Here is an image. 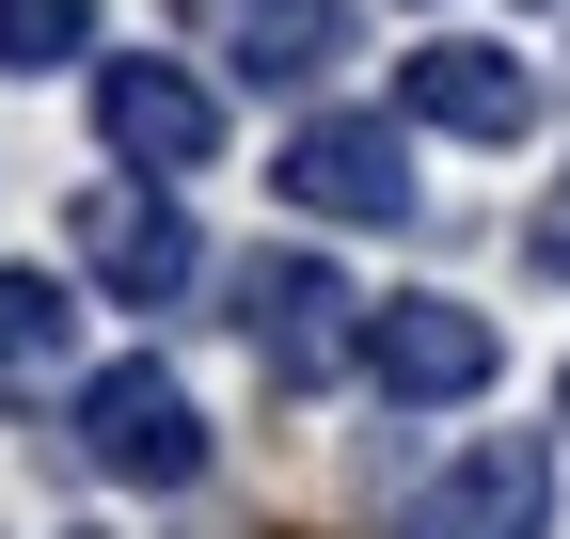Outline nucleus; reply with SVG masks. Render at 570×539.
I'll return each mask as SVG.
<instances>
[{"instance_id":"f257e3e1","label":"nucleus","mask_w":570,"mask_h":539,"mask_svg":"<svg viewBox=\"0 0 570 539\" xmlns=\"http://www.w3.org/2000/svg\"><path fill=\"white\" fill-rule=\"evenodd\" d=\"M238 333H254V365H269L285 396H317V381L365 365L381 317H348V270H317V254H254V270H238Z\"/></svg>"},{"instance_id":"f03ea898","label":"nucleus","mask_w":570,"mask_h":539,"mask_svg":"<svg viewBox=\"0 0 570 539\" xmlns=\"http://www.w3.org/2000/svg\"><path fill=\"white\" fill-rule=\"evenodd\" d=\"M80 460H96L111 492H190V477H206L190 381H175V365H96V381H80Z\"/></svg>"},{"instance_id":"7ed1b4c3","label":"nucleus","mask_w":570,"mask_h":539,"mask_svg":"<svg viewBox=\"0 0 570 539\" xmlns=\"http://www.w3.org/2000/svg\"><path fill=\"white\" fill-rule=\"evenodd\" d=\"M96 144L142 159V190H159V175H206V144H223V96H206L190 63L127 48V63H96Z\"/></svg>"},{"instance_id":"20e7f679","label":"nucleus","mask_w":570,"mask_h":539,"mask_svg":"<svg viewBox=\"0 0 570 539\" xmlns=\"http://www.w3.org/2000/svg\"><path fill=\"white\" fill-rule=\"evenodd\" d=\"M396 127H444V144H523V127H539V63L444 32V48L396 63Z\"/></svg>"},{"instance_id":"39448f33","label":"nucleus","mask_w":570,"mask_h":539,"mask_svg":"<svg viewBox=\"0 0 570 539\" xmlns=\"http://www.w3.org/2000/svg\"><path fill=\"white\" fill-rule=\"evenodd\" d=\"M269 190H302L317 223H412V144H396V111H317L269 159Z\"/></svg>"},{"instance_id":"423d86ee","label":"nucleus","mask_w":570,"mask_h":539,"mask_svg":"<svg viewBox=\"0 0 570 539\" xmlns=\"http://www.w3.org/2000/svg\"><path fill=\"white\" fill-rule=\"evenodd\" d=\"M491 365H508V333L475 302H381V333H365V381L396 413H460V396H491Z\"/></svg>"},{"instance_id":"0eeeda50","label":"nucleus","mask_w":570,"mask_h":539,"mask_svg":"<svg viewBox=\"0 0 570 539\" xmlns=\"http://www.w3.org/2000/svg\"><path fill=\"white\" fill-rule=\"evenodd\" d=\"M539 523H554V460H539V429H491V444H460L444 477L412 492L396 539H539Z\"/></svg>"},{"instance_id":"6e6552de","label":"nucleus","mask_w":570,"mask_h":539,"mask_svg":"<svg viewBox=\"0 0 570 539\" xmlns=\"http://www.w3.org/2000/svg\"><path fill=\"white\" fill-rule=\"evenodd\" d=\"M63 238H80V270H96L111 302H175L190 270H206V238H190L175 190H80V223H63Z\"/></svg>"},{"instance_id":"1a4fd4ad","label":"nucleus","mask_w":570,"mask_h":539,"mask_svg":"<svg viewBox=\"0 0 570 539\" xmlns=\"http://www.w3.org/2000/svg\"><path fill=\"white\" fill-rule=\"evenodd\" d=\"M223 63L254 96H317L333 63H348V0H254V17L223 32Z\"/></svg>"},{"instance_id":"9d476101","label":"nucleus","mask_w":570,"mask_h":539,"mask_svg":"<svg viewBox=\"0 0 570 539\" xmlns=\"http://www.w3.org/2000/svg\"><path fill=\"white\" fill-rule=\"evenodd\" d=\"M63 350H80V286H48V270H0V396H48Z\"/></svg>"},{"instance_id":"9b49d317","label":"nucleus","mask_w":570,"mask_h":539,"mask_svg":"<svg viewBox=\"0 0 570 539\" xmlns=\"http://www.w3.org/2000/svg\"><path fill=\"white\" fill-rule=\"evenodd\" d=\"M80 48H96V0H0V80H48Z\"/></svg>"},{"instance_id":"f8f14e48","label":"nucleus","mask_w":570,"mask_h":539,"mask_svg":"<svg viewBox=\"0 0 570 539\" xmlns=\"http://www.w3.org/2000/svg\"><path fill=\"white\" fill-rule=\"evenodd\" d=\"M523 270H539V286H570V175L539 190V223H523Z\"/></svg>"}]
</instances>
